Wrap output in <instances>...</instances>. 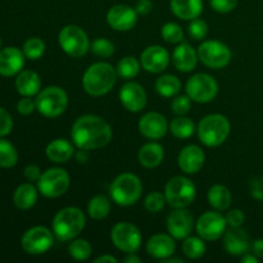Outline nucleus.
Segmentation results:
<instances>
[{
  "mask_svg": "<svg viewBox=\"0 0 263 263\" xmlns=\"http://www.w3.org/2000/svg\"><path fill=\"white\" fill-rule=\"evenodd\" d=\"M176 249L174 236L168 234H156L151 236L146 243V252L151 257L157 259H166L172 257Z\"/></svg>",
  "mask_w": 263,
  "mask_h": 263,
  "instance_id": "23",
  "label": "nucleus"
},
{
  "mask_svg": "<svg viewBox=\"0 0 263 263\" xmlns=\"http://www.w3.org/2000/svg\"><path fill=\"white\" fill-rule=\"evenodd\" d=\"M225 217L230 228H241L244 221H246V215H244L243 211L238 210V208L229 211Z\"/></svg>",
  "mask_w": 263,
  "mask_h": 263,
  "instance_id": "44",
  "label": "nucleus"
},
{
  "mask_svg": "<svg viewBox=\"0 0 263 263\" xmlns=\"http://www.w3.org/2000/svg\"><path fill=\"white\" fill-rule=\"evenodd\" d=\"M170 131L177 139H189L192 138L195 131V125L190 118L185 116H177L171 121L168 126Z\"/></svg>",
  "mask_w": 263,
  "mask_h": 263,
  "instance_id": "33",
  "label": "nucleus"
},
{
  "mask_svg": "<svg viewBox=\"0 0 263 263\" xmlns=\"http://www.w3.org/2000/svg\"><path fill=\"white\" fill-rule=\"evenodd\" d=\"M68 253L76 261H87L92 254L91 244L86 239H76L69 244Z\"/></svg>",
  "mask_w": 263,
  "mask_h": 263,
  "instance_id": "36",
  "label": "nucleus"
},
{
  "mask_svg": "<svg viewBox=\"0 0 263 263\" xmlns=\"http://www.w3.org/2000/svg\"><path fill=\"white\" fill-rule=\"evenodd\" d=\"M41 80L35 71H21L15 79V89L22 97H35L40 92Z\"/></svg>",
  "mask_w": 263,
  "mask_h": 263,
  "instance_id": "25",
  "label": "nucleus"
},
{
  "mask_svg": "<svg viewBox=\"0 0 263 263\" xmlns=\"http://www.w3.org/2000/svg\"><path fill=\"white\" fill-rule=\"evenodd\" d=\"M110 239L117 249L125 253H135L141 246L140 230L130 222H118L110 231Z\"/></svg>",
  "mask_w": 263,
  "mask_h": 263,
  "instance_id": "12",
  "label": "nucleus"
},
{
  "mask_svg": "<svg viewBox=\"0 0 263 263\" xmlns=\"http://www.w3.org/2000/svg\"><path fill=\"white\" fill-rule=\"evenodd\" d=\"M36 109L48 118L59 117L68 107V95L59 86H48L36 95Z\"/></svg>",
  "mask_w": 263,
  "mask_h": 263,
  "instance_id": "6",
  "label": "nucleus"
},
{
  "mask_svg": "<svg viewBox=\"0 0 263 263\" xmlns=\"http://www.w3.org/2000/svg\"><path fill=\"white\" fill-rule=\"evenodd\" d=\"M22 51L26 58L31 61L40 59L45 53V43L40 37H30L23 44Z\"/></svg>",
  "mask_w": 263,
  "mask_h": 263,
  "instance_id": "38",
  "label": "nucleus"
},
{
  "mask_svg": "<svg viewBox=\"0 0 263 263\" xmlns=\"http://www.w3.org/2000/svg\"><path fill=\"white\" fill-rule=\"evenodd\" d=\"M87 151H85V149H80L79 153L76 154V158L79 162H86L87 161V154H86Z\"/></svg>",
  "mask_w": 263,
  "mask_h": 263,
  "instance_id": "55",
  "label": "nucleus"
},
{
  "mask_svg": "<svg viewBox=\"0 0 263 263\" xmlns=\"http://www.w3.org/2000/svg\"><path fill=\"white\" fill-rule=\"evenodd\" d=\"M258 257L254 256L253 253H246L241 257V262L243 263H258Z\"/></svg>",
  "mask_w": 263,
  "mask_h": 263,
  "instance_id": "53",
  "label": "nucleus"
},
{
  "mask_svg": "<svg viewBox=\"0 0 263 263\" xmlns=\"http://www.w3.org/2000/svg\"><path fill=\"white\" fill-rule=\"evenodd\" d=\"M94 262L95 263H105V262L117 263V259H116L113 256H109V254H104V256H100L98 257L97 259H94Z\"/></svg>",
  "mask_w": 263,
  "mask_h": 263,
  "instance_id": "52",
  "label": "nucleus"
},
{
  "mask_svg": "<svg viewBox=\"0 0 263 263\" xmlns=\"http://www.w3.org/2000/svg\"><path fill=\"white\" fill-rule=\"evenodd\" d=\"M120 100L128 112H140L146 105V92L138 82H126L120 90Z\"/></svg>",
  "mask_w": 263,
  "mask_h": 263,
  "instance_id": "19",
  "label": "nucleus"
},
{
  "mask_svg": "<svg viewBox=\"0 0 263 263\" xmlns=\"http://www.w3.org/2000/svg\"><path fill=\"white\" fill-rule=\"evenodd\" d=\"M198 58L210 68L221 69L230 63L231 50L221 41L207 40L198 48Z\"/></svg>",
  "mask_w": 263,
  "mask_h": 263,
  "instance_id": "11",
  "label": "nucleus"
},
{
  "mask_svg": "<svg viewBox=\"0 0 263 263\" xmlns=\"http://www.w3.org/2000/svg\"><path fill=\"white\" fill-rule=\"evenodd\" d=\"M190 108H192V99L187 95L176 97L171 103V109L176 116H185Z\"/></svg>",
  "mask_w": 263,
  "mask_h": 263,
  "instance_id": "43",
  "label": "nucleus"
},
{
  "mask_svg": "<svg viewBox=\"0 0 263 263\" xmlns=\"http://www.w3.org/2000/svg\"><path fill=\"white\" fill-rule=\"evenodd\" d=\"M54 233L45 226H35L23 234L21 246L23 251L32 256L44 254L53 247Z\"/></svg>",
  "mask_w": 263,
  "mask_h": 263,
  "instance_id": "13",
  "label": "nucleus"
},
{
  "mask_svg": "<svg viewBox=\"0 0 263 263\" xmlns=\"http://www.w3.org/2000/svg\"><path fill=\"white\" fill-rule=\"evenodd\" d=\"M205 249H207V247H205L204 239H202L200 236L189 235L184 239V243H182V252L190 259H198L203 257L205 253Z\"/></svg>",
  "mask_w": 263,
  "mask_h": 263,
  "instance_id": "34",
  "label": "nucleus"
},
{
  "mask_svg": "<svg viewBox=\"0 0 263 263\" xmlns=\"http://www.w3.org/2000/svg\"><path fill=\"white\" fill-rule=\"evenodd\" d=\"M251 190H252V195H253L256 199H263V181L262 179L261 180H253V182H252V186H251Z\"/></svg>",
  "mask_w": 263,
  "mask_h": 263,
  "instance_id": "50",
  "label": "nucleus"
},
{
  "mask_svg": "<svg viewBox=\"0 0 263 263\" xmlns=\"http://www.w3.org/2000/svg\"><path fill=\"white\" fill-rule=\"evenodd\" d=\"M164 158L163 146L158 143H146L140 148L138 154L139 163L145 168H156Z\"/></svg>",
  "mask_w": 263,
  "mask_h": 263,
  "instance_id": "28",
  "label": "nucleus"
},
{
  "mask_svg": "<svg viewBox=\"0 0 263 263\" xmlns=\"http://www.w3.org/2000/svg\"><path fill=\"white\" fill-rule=\"evenodd\" d=\"M0 45H2V41H0Z\"/></svg>",
  "mask_w": 263,
  "mask_h": 263,
  "instance_id": "56",
  "label": "nucleus"
},
{
  "mask_svg": "<svg viewBox=\"0 0 263 263\" xmlns=\"http://www.w3.org/2000/svg\"><path fill=\"white\" fill-rule=\"evenodd\" d=\"M187 30H189V35L192 36V39H194V40H202L208 33V25L203 20L195 18V20L190 21V25Z\"/></svg>",
  "mask_w": 263,
  "mask_h": 263,
  "instance_id": "42",
  "label": "nucleus"
},
{
  "mask_svg": "<svg viewBox=\"0 0 263 263\" xmlns=\"http://www.w3.org/2000/svg\"><path fill=\"white\" fill-rule=\"evenodd\" d=\"M90 50L92 51V54L99 58H109L115 54V45L110 40L108 39H95L94 41L90 45Z\"/></svg>",
  "mask_w": 263,
  "mask_h": 263,
  "instance_id": "39",
  "label": "nucleus"
},
{
  "mask_svg": "<svg viewBox=\"0 0 263 263\" xmlns=\"http://www.w3.org/2000/svg\"><path fill=\"white\" fill-rule=\"evenodd\" d=\"M179 167L187 175H194L202 170L205 162V154L200 146L190 144L181 149L179 154Z\"/></svg>",
  "mask_w": 263,
  "mask_h": 263,
  "instance_id": "20",
  "label": "nucleus"
},
{
  "mask_svg": "<svg viewBox=\"0 0 263 263\" xmlns=\"http://www.w3.org/2000/svg\"><path fill=\"white\" fill-rule=\"evenodd\" d=\"M117 81V71L107 62L91 64L82 77V87L91 97L108 94Z\"/></svg>",
  "mask_w": 263,
  "mask_h": 263,
  "instance_id": "2",
  "label": "nucleus"
},
{
  "mask_svg": "<svg viewBox=\"0 0 263 263\" xmlns=\"http://www.w3.org/2000/svg\"><path fill=\"white\" fill-rule=\"evenodd\" d=\"M208 202L210 204L215 208L216 211H226L230 208L231 200H233V195H231L230 190L225 186V185L216 184L212 185L208 190Z\"/></svg>",
  "mask_w": 263,
  "mask_h": 263,
  "instance_id": "29",
  "label": "nucleus"
},
{
  "mask_svg": "<svg viewBox=\"0 0 263 263\" xmlns=\"http://www.w3.org/2000/svg\"><path fill=\"white\" fill-rule=\"evenodd\" d=\"M107 22L113 30L128 31L135 27L138 22V13L130 5L117 4L110 8L107 13Z\"/></svg>",
  "mask_w": 263,
  "mask_h": 263,
  "instance_id": "16",
  "label": "nucleus"
},
{
  "mask_svg": "<svg viewBox=\"0 0 263 263\" xmlns=\"http://www.w3.org/2000/svg\"><path fill=\"white\" fill-rule=\"evenodd\" d=\"M223 247L231 256H243L251 249V240L240 228H230L223 234Z\"/></svg>",
  "mask_w": 263,
  "mask_h": 263,
  "instance_id": "22",
  "label": "nucleus"
},
{
  "mask_svg": "<svg viewBox=\"0 0 263 263\" xmlns=\"http://www.w3.org/2000/svg\"><path fill=\"white\" fill-rule=\"evenodd\" d=\"M181 81L174 74H163L156 81V90L161 97L174 98L181 90Z\"/></svg>",
  "mask_w": 263,
  "mask_h": 263,
  "instance_id": "31",
  "label": "nucleus"
},
{
  "mask_svg": "<svg viewBox=\"0 0 263 263\" xmlns=\"http://www.w3.org/2000/svg\"><path fill=\"white\" fill-rule=\"evenodd\" d=\"M194 229V217L186 208H175L167 217V231L177 240H184Z\"/></svg>",
  "mask_w": 263,
  "mask_h": 263,
  "instance_id": "15",
  "label": "nucleus"
},
{
  "mask_svg": "<svg viewBox=\"0 0 263 263\" xmlns=\"http://www.w3.org/2000/svg\"><path fill=\"white\" fill-rule=\"evenodd\" d=\"M18 153L14 146L8 140L0 139V167L12 168L17 164Z\"/></svg>",
  "mask_w": 263,
  "mask_h": 263,
  "instance_id": "37",
  "label": "nucleus"
},
{
  "mask_svg": "<svg viewBox=\"0 0 263 263\" xmlns=\"http://www.w3.org/2000/svg\"><path fill=\"white\" fill-rule=\"evenodd\" d=\"M252 252L258 258H263V239H257L252 243Z\"/></svg>",
  "mask_w": 263,
  "mask_h": 263,
  "instance_id": "51",
  "label": "nucleus"
},
{
  "mask_svg": "<svg viewBox=\"0 0 263 263\" xmlns=\"http://www.w3.org/2000/svg\"><path fill=\"white\" fill-rule=\"evenodd\" d=\"M164 197L172 208H186L194 202L197 189L192 180L187 177L175 176L166 184Z\"/></svg>",
  "mask_w": 263,
  "mask_h": 263,
  "instance_id": "7",
  "label": "nucleus"
},
{
  "mask_svg": "<svg viewBox=\"0 0 263 263\" xmlns=\"http://www.w3.org/2000/svg\"><path fill=\"white\" fill-rule=\"evenodd\" d=\"M35 109H36V102L31 99L30 97H23L17 104V110L23 116L31 115Z\"/></svg>",
  "mask_w": 263,
  "mask_h": 263,
  "instance_id": "47",
  "label": "nucleus"
},
{
  "mask_svg": "<svg viewBox=\"0 0 263 263\" xmlns=\"http://www.w3.org/2000/svg\"><path fill=\"white\" fill-rule=\"evenodd\" d=\"M166 197L159 192H152L144 199V207L149 213H158L166 205Z\"/></svg>",
  "mask_w": 263,
  "mask_h": 263,
  "instance_id": "41",
  "label": "nucleus"
},
{
  "mask_svg": "<svg viewBox=\"0 0 263 263\" xmlns=\"http://www.w3.org/2000/svg\"><path fill=\"white\" fill-rule=\"evenodd\" d=\"M125 263H140V258L135 253H127L126 258L123 259Z\"/></svg>",
  "mask_w": 263,
  "mask_h": 263,
  "instance_id": "54",
  "label": "nucleus"
},
{
  "mask_svg": "<svg viewBox=\"0 0 263 263\" xmlns=\"http://www.w3.org/2000/svg\"><path fill=\"white\" fill-rule=\"evenodd\" d=\"M113 202L121 207H130L139 202L143 194V184L134 174H121L113 180L109 187Z\"/></svg>",
  "mask_w": 263,
  "mask_h": 263,
  "instance_id": "4",
  "label": "nucleus"
},
{
  "mask_svg": "<svg viewBox=\"0 0 263 263\" xmlns=\"http://www.w3.org/2000/svg\"><path fill=\"white\" fill-rule=\"evenodd\" d=\"M185 90L190 99L204 104L212 102L217 97L218 84L211 74L197 73L187 80Z\"/></svg>",
  "mask_w": 263,
  "mask_h": 263,
  "instance_id": "10",
  "label": "nucleus"
},
{
  "mask_svg": "<svg viewBox=\"0 0 263 263\" xmlns=\"http://www.w3.org/2000/svg\"><path fill=\"white\" fill-rule=\"evenodd\" d=\"M74 148L67 139H54L48 144L45 154L49 161L54 163H66L73 156Z\"/></svg>",
  "mask_w": 263,
  "mask_h": 263,
  "instance_id": "26",
  "label": "nucleus"
},
{
  "mask_svg": "<svg viewBox=\"0 0 263 263\" xmlns=\"http://www.w3.org/2000/svg\"><path fill=\"white\" fill-rule=\"evenodd\" d=\"M110 212V202L105 195L99 194L91 198L87 204V213L95 221L104 220Z\"/></svg>",
  "mask_w": 263,
  "mask_h": 263,
  "instance_id": "32",
  "label": "nucleus"
},
{
  "mask_svg": "<svg viewBox=\"0 0 263 263\" xmlns=\"http://www.w3.org/2000/svg\"><path fill=\"white\" fill-rule=\"evenodd\" d=\"M152 8H153V4H152L151 0H139L135 5L136 13L140 15L149 14L152 12Z\"/></svg>",
  "mask_w": 263,
  "mask_h": 263,
  "instance_id": "49",
  "label": "nucleus"
},
{
  "mask_svg": "<svg viewBox=\"0 0 263 263\" xmlns=\"http://www.w3.org/2000/svg\"><path fill=\"white\" fill-rule=\"evenodd\" d=\"M168 123L163 115L158 112H148L139 121V131L149 140H159L166 135Z\"/></svg>",
  "mask_w": 263,
  "mask_h": 263,
  "instance_id": "17",
  "label": "nucleus"
},
{
  "mask_svg": "<svg viewBox=\"0 0 263 263\" xmlns=\"http://www.w3.org/2000/svg\"><path fill=\"white\" fill-rule=\"evenodd\" d=\"M12 128H13L12 116L9 115L8 110H5L4 108L0 107V138L7 136L8 134H10Z\"/></svg>",
  "mask_w": 263,
  "mask_h": 263,
  "instance_id": "45",
  "label": "nucleus"
},
{
  "mask_svg": "<svg viewBox=\"0 0 263 263\" xmlns=\"http://www.w3.org/2000/svg\"><path fill=\"white\" fill-rule=\"evenodd\" d=\"M161 33L163 40H166L168 44H179L184 39V31L181 26L174 22H168L162 26Z\"/></svg>",
  "mask_w": 263,
  "mask_h": 263,
  "instance_id": "40",
  "label": "nucleus"
},
{
  "mask_svg": "<svg viewBox=\"0 0 263 263\" xmlns=\"http://www.w3.org/2000/svg\"><path fill=\"white\" fill-rule=\"evenodd\" d=\"M141 63L140 61L135 58V57H125V58L121 59L117 64V76L121 77L123 80H131L134 77H136L140 72Z\"/></svg>",
  "mask_w": 263,
  "mask_h": 263,
  "instance_id": "35",
  "label": "nucleus"
},
{
  "mask_svg": "<svg viewBox=\"0 0 263 263\" xmlns=\"http://www.w3.org/2000/svg\"><path fill=\"white\" fill-rule=\"evenodd\" d=\"M141 67L151 73H161L168 67L170 54L161 45H151L140 55Z\"/></svg>",
  "mask_w": 263,
  "mask_h": 263,
  "instance_id": "18",
  "label": "nucleus"
},
{
  "mask_svg": "<svg viewBox=\"0 0 263 263\" xmlns=\"http://www.w3.org/2000/svg\"><path fill=\"white\" fill-rule=\"evenodd\" d=\"M39 189H36L32 184H22L15 189L13 195V202L20 210H30L37 202Z\"/></svg>",
  "mask_w": 263,
  "mask_h": 263,
  "instance_id": "30",
  "label": "nucleus"
},
{
  "mask_svg": "<svg viewBox=\"0 0 263 263\" xmlns=\"http://www.w3.org/2000/svg\"><path fill=\"white\" fill-rule=\"evenodd\" d=\"M198 59V51L187 43L177 45L172 53V63L180 72H192L197 67Z\"/></svg>",
  "mask_w": 263,
  "mask_h": 263,
  "instance_id": "24",
  "label": "nucleus"
},
{
  "mask_svg": "<svg viewBox=\"0 0 263 263\" xmlns=\"http://www.w3.org/2000/svg\"><path fill=\"white\" fill-rule=\"evenodd\" d=\"M58 43L66 54L81 58L90 50V40L86 32L76 25H67L61 30Z\"/></svg>",
  "mask_w": 263,
  "mask_h": 263,
  "instance_id": "8",
  "label": "nucleus"
},
{
  "mask_svg": "<svg viewBox=\"0 0 263 263\" xmlns=\"http://www.w3.org/2000/svg\"><path fill=\"white\" fill-rule=\"evenodd\" d=\"M172 13L182 21L195 20L203 10L202 0H171L170 3Z\"/></svg>",
  "mask_w": 263,
  "mask_h": 263,
  "instance_id": "27",
  "label": "nucleus"
},
{
  "mask_svg": "<svg viewBox=\"0 0 263 263\" xmlns=\"http://www.w3.org/2000/svg\"><path fill=\"white\" fill-rule=\"evenodd\" d=\"M262 181H263V177H262Z\"/></svg>",
  "mask_w": 263,
  "mask_h": 263,
  "instance_id": "57",
  "label": "nucleus"
},
{
  "mask_svg": "<svg viewBox=\"0 0 263 263\" xmlns=\"http://www.w3.org/2000/svg\"><path fill=\"white\" fill-rule=\"evenodd\" d=\"M112 127L104 118L94 115H85L74 121L71 139L79 149L95 151L104 148L112 140Z\"/></svg>",
  "mask_w": 263,
  "mask_h": 263,
  "instance_id": "1",
  "label": "nucleus"
},
{
  "mask_svg": "<svg viewBox=\"0 0 263 263\" xmlns=\"http://www.w3.org/2000/svg\"><path fill=\"white\" fill-rule=\"evenodd\" d=\"M86 223L84 212L76 207H66L58 211L53 218V233L61 241L73 240L82 233Z\"/></svg>",
  "mask_w": 263,
  "mask_h": 263,
  "instance_id": "3",
  "label": "nucleus"
},
{
  "mask_svg": "<svg viewBox=\"0 0 263 263\" xmlns=\"http://www.w3.org/2000/svg\"><path fill=\"white\" fill-rule=\"evenodd\" d=\"M226 226H228V221L225 216L221 215L220 211L218 212L210 211V212L203 213L195 223L198 235L207 241L217 240L221 236H223Z\"/></svg>",
  "mask_w": 263,
  "mask_h": 263,
  "instance_id": "14",
  "label": "nucleus"
},
{
  "mask_svg": "<svg viewBox=\"0 0 263 263\" xmlns=\"http://www.w3.org/2000/svg\"><path fill=\"white\" fill-rule=\"evenodd\" d=\"M230 122L222 115H208L200 120L198 125V138L205 146L215 148L226 141L230 134Z\"/></svg>",
  "mask_w": 263,
  "mask_h": 263,
  "instance_id": "5",
  "label": "nucleus"
},
{
  "mask_svg": "<svg viewBox=\"0 0 263 263\" xmlns=\"http://www.w3.org/2000/svg\"><path fill=\"white\" fill-rule=\"evenodd\" d=\"M69 184H71V180L66 170L54 167L43 172L37 181V189L44 197L58 198L66 194Z\"/></svg>",
  "mask_w": 263,
  "mask_h": 263,
  "instance_id": "9",
  "label": "nucleus"
},
{
  "mask_svg": "<svg viewBox=\"0 0 263 263\" xmlns=\"http://www.w3.org/2000/svg\"><path fill=\"white\" fill-rule=\"evenodd\" d=\"M25 58L23 51L14 46H8L0 50V74L12 77L20 73L25 66Z\"/></svg>",
  "mask_w": 263,
  "mask_h": 263,
  "instance_id": "21",
  "label": "nucleus"
},
{
  "mask_svg": "<svg viewBox=\"0 0 263 263\" xmlns=\"http://www.w3.org/2000/svg\"><path fill=\"white\" fill-rule=\"evenodd\" d=\"M23 175H25V177L28 180V181L37 182L39 179L41 177V175H43V172H41V170L37 166H35V164H30V166H27L25 168Z\"/></svg>",
  "mask_w": 263,
  "mask_h": 263,
  "instance_id": "48",
  "label": "nucleus"
},
{
  "mask_svg": "<svg viewBox=\"0 0 263 263\" xmlns=\"http://www.w3.org/2000/svg\"><path fill=\"white\" fill-rule=\"evenodd\" d=\"M211 7L218 13H229L235 9L238 0H210Z\"/></svg>",
  "mask_w": 263,
  "mask_h": 263,
  "instance_id": "46",
  "label": "nucleus"
}]
</instances>
